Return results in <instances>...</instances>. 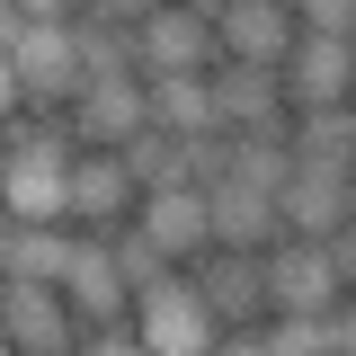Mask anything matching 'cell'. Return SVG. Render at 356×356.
<instances>
[{
  "mask_svg": "<svg viewBox=\"0 0 356 356\" xmlns=\"http://www.w3.org/2000/svg\"><path fill=\"white\" fill-rule=\"evenodd\" d=\"M152 125H170V134H205V125H222L214 72H161V81H152Z\"/></svg>",
  "mask_w": 356,
  "mask_h": 356,
  "instance_id": "18",
  "label": "cell"
},
{
  "mask_svg": "<svg viewBox=\"0 0 356 356\" xmlns=\"http://www.w3.org/2000/svg\"><path fill=\"white\" fill-rule=\"evenodd\" d=\"M0 54H9V81L27 89L36 107H72V98L89 89V63H81L72 18H27V9H9V18H0Z\"/></svg>",
  "mask_w": 356,
  "mask_h": 356,
  "instance_id": "2",
  "label": "cell"
},
{
  "mask_svg": "<svg viewBox=\"0 0 356 356\" xmlns=\"http://www.w3.org/2000/svg\"><path fill=\"white\" fill-rule=\"evenodd\" d=\"M303 27H330V36H356V0H294Z\"/></svg>",
  "mask_w": 356,
  "mask_h": 356,
  "instance_id": "23",
  "label": "cell"
},
{
  "mask_svg": "<svg viewBox=\"0 0 356 356\" xmlns=\"http://www.w3.org/2000/svg\"><path fill=\"white\" fill-rule=\"evenodd\" d=\"M214 107L232 134H294V98L276 63H214Z\"/></svg>",
  "mask_w": 356,
  "mask_h": 356,
  "instance_id": "8",
  "label": "cell"
},
{
  "mask_svg": "<svg viewBox=\"0 0 356 356\" xmlns=\"http://www.w3.org/2000/svg\"><path fill=\"white\" fill-rule=\"evenodd\" d=\"M330 259H339V276H348V294H356V222L330 232Z\"/></svg>",
  "mask_w": 356,
  "mask_h": 356,
  "instance_id": "24",
  "label": "cell"
},
{
  "mask_svg": "<svg viewBox=\"0 0 356 356\" xmlns=\"http://www.w3.org/2000/svg\"><path fill=\"white\" fill-rule=\"evenodd\" d=\"M89 9H107V18H125V27H143V18H152L161 0H89Z\"/></svg>",
  "mask_w": 356,
  "mask_h": 356,
  "instance_id": "25",
  "label": "cell"
},
{
  "mask_svg": "<svg viewBox=\"0 0 356 356\" xmlns=\"http://www.w3.org/2000/svg\"><path fill=\"white\" fill-rule=\"evenodd\" d=\"M72 250H81V241H72L63 222H9L0 267H9V276H44V285H63V276H72Z\"/></svg>",
  "mask_w": 356,
  "mask_h": 356,
  "instance_id": "17",
  "label": "cell"
},
{
  "mask_svg": "<svg viewBox=\"0 0 356 356\" xmlns=\"http://www.w3.org/2000/svg\"><path fill=\"white\" fill-rule=\"evenodd\" d=\"M134 214L152 222V241H161V250H170L178 267H196L205 250H214V196H205L196 178H178V187H152V196H143Z\"/></svg>",
  "mask_w": 356,
  "mask_h": 356,
  "instance_id": "11",
  "label": "cell"
},
{
  "mask_svg": "<svg viewBox=\"0 0 356 356\" xmlns=\"http://www.w3.org/2000/svg\"><path fill=\"white\" fill-rule=\"evenodd\" d=\"M294 152L330 161V170H356V107H294Z\"/></svg>",
  "mask_w": 356,
  "mask_h": 356,
  "instance_id": "19",
  "label": "cell"
},
{
  "mask_svg": "<svg viewBox=\"0 0 356 356\" xmlns=\"http://www.w3.org/2000/svg\"><path fill=\"white\" fill-rule=\"evenodd\" d=\"M267 294H276V312H339L348 303V276L330 259V241L285 232V241L267 250Z\"/></svg>",
  "mask_w": 356,
  "mask_h": 356,
  "instance_id": "4",
  "label": "cell"
},
{
  "mask_svg": "<svg viewBox=\"0 0 356 356\" xmlns=\"http://www.w3.org/2000/svg\"><path fill=\"white\" fill-rule=\"evenodd\" d=\"M134 205H143V178L125 170V152H98V143H81V161H72V222H125Z\"/></svg>",
  "mask_w": 356,
  "mask_h": 356,
  "instance_id": "13",
  "label": "cell"
},
{
  "mask_svg": "<svg viewBox=\"0 0 356 356\" xmlns=\"http://www.w3.org/2000/svg\"><path fill=\"white\" fill-rule=\"evenodd\" d=\"M205 196H214V241H232V250H276V241L294 232V222H285V196H267L250 178H214Z\"/></svg>",
  "mask_w": 356,
  "mask_h": 356,
  "instance_id": "14",
  "label": "cell"
},
{
  "mask_svg": "<svg viewBox=\"0 0 356 356\" xmlns=\"http://www.w3.org/2000/svg\"><path fill=\"white\" fill-rule=\"evenodd\" d=\"M107 241H116V267H125V285L134 294H143V285H161V276H170V250H161V241H152V222L134 214V222H107Z\"/></svg>",
  "mask_w": 356,
  "mask_h": 356,
  "instance_id": "21",
  "label": "cell"
},
{
  "mask_svg": "<svg viewBox=\"0 0 356 356\" xmlns=\"http://www.w3.org/2000/svg\"><path fill=\"white\" fill-rule=\"evenodd\" d=\"M125 170L143 178V196H152V187H178V178H187V143H178L170 125H143L125 143Z\"/></svg>",
  "mask_w": 356,
  "mask_h": 356,
  "instance_id": "20",
  "label": "cell"
},
{
  "mask_svg": "<svg viewBox=\"0 0 356 356\" xmlns=\"http://www.w3.org/2000/svg\"><path fill=\"white\" fill-rule=\"evenodd\" d=\"M196 285L214 294L222 330H232V321H267V312H276V294H267V250H232V241H214V250L196 259Z\"/></svg>",
  "mask_w": 356,
  "mask_h": 356,
  "instance_id": "10",
  "label": "cell"
},
{
  "mask_svg": "<svg viewBox=\"0 0 356 356\" xmlns=\"http://www.w3.org/2000/svg\"><path fill=\"white\" fill-rule=\"evenodd\" d=\"M72 125H81V143H98V152H125L134 134L152 125V81H143V72L89 81L81 98H72Z\"/></svg>",
  "mask_w": 356,
  "mask_h": 356,
  "instance_id": "9",
  "label": "cell"
},
{
  "mask_svg": "<svg viewBox=\"0 0 356 356\" xmlns=\"http://www.w3.org/2000/svg\"><path fill=\"white\" fill-rule=\"evenodd\" d=\"M214 63H222V27L205 9L161 0V9L143 18V81H161V72H214Z\"/></svg>",
  "mask_w": 356,
  "mask_h": 356,
  "instance_id": "7",
  "label": "cell"
},
{
  "mask_svg": "<svg viewBox=\"0 0 356 356\" xmlns=\"http://www.w3.org/2000/svg\"><path fill=\"white\" fill-rule=\"evenodd\" d=\"M63 294H72V312H81V321H116V312H134V285H125V267H116V241H107L98 222L81 232V250H72Z\"/></svg>",
  "mask_w": 356,
  "mask_h": 356,
  "instance_id": "15",
  "label": "cell"
},
{
  "mask_svg": "<svg viewBox=\"0 0 356 356\" xmlns=\"http://www.w3.org/2000/svg\"><path fill=\"white\" fill-rule=\"evenodd\" d=\"M81 125H9V170H0V196H9V222H72V152Z\"/></svg>",
  "mask_w": 356,
  "mask_h": 356,
  "instance_id": "1",
  "label": "cell"
},
{
  "mask_svg": "<svg viewBox=\"0 0 356 356\" xmlns=\"http://www.w3.org/2000/svg\"><path fill=\"white\" fill-rule=\"evenodd\" d=\"M276 72H285V98H294V107H348V98H356V36L303 27Z\"/></svg>",
  "mask_w": 356,
  "mask_h": 356,
  "instance_id": "6",
  "label": "cell"
},
{
  "mask_svg": "<svg viewBox=\"0 0 356 356\" xmlns=\"http://www.w3.org/2000/svg\"><path fill=\"white\" fill-rule=\"evenodd\" d=\"M348 222H356V178H348Z\"/></svg>",
  "mask_w": 356,
  "mask_h": 356,
  "instance_id": "28",
  "label": "cell"
},
{
  "mask_svg": "<svg viewBox=\"0 0 356 356\" xmlns=\"http://www.w3.org/2000/svg\"><path fill=\"white\" fill-rule=\"evenodd\" d=\"M187 9H205V18H222V0H187Z\"/></svg>",
  "mask_w": 356,
  "mask_h": 356,
  "instance_id": "27",
  "label": "cell"
},
{
  "mask_svg": "<svg viewBox=\"0 0 356 356\" xmlns=\"http://www.w3.org/2000/svg\"><path fill=\"white\" fill-rule=\"evenodd\" d=\"M348 178H356V170L303 161V170H294V187H285V222H294V232H312V241H330V232L348 222Z\"/></svg>",
  "mask_w": 356,
  "mask_h": 356,
  "instance_id": "16",
  "label": "cell"
},
{
  "mask_svg": "<svg viewBox=\"0 0 356 356\" xmlns=\"http://www.w3.org/2000/svg\"><path fill=\"white\" fill-rule=\"evenodd\" d=\"M9 9H27V18H81L89 0H9Z\"/></svg>",
  "mask_w": 356,
  "mask_h": 356,
  "instance_id": "26",
  "label": "cell"
},
{
  "mask_svg": "<svg viewBox=\"0 0 356 356\" xmlns=\"http://www.w3.org/2000/svg\"><path fill=\"white\" fill-rule=\"evenodd\" d=\"M0 321H9V348H27V356H63V348H81V339H89L81 312H72V294L44 285V276H9Z\"/></svg>",
  "mask_w": 356,
  "mask_h": 356,
  "instance_id": "5",
  "label": "cell"
},
{
  "mask_svg": "<svg viewBox=\"0 0 356 356\" xmlns=\"http://www.w3.org/2000/svg\"><path fill=\"white\" fill-rule=\"evenodd\" d=\"M178 143H187V178H196V187H214V178H232V152H241V134H232V125L178 134Z\"/></svg>",
  "mask_w": 356,
  "mask_h": 356,
  "instance_id": "22",
  "label": "cell"
},
{
  "mask_svg": "<svg viewBox=\"0 0 356 356\" xmlns=\"http://www.w3.org/2000/svg\"><path fill=\"white\" fill-rule=\"evenodd\" d=\"M134 321H143V348L152 356H214L222 348V312L196 285V267H170L161 285H143L134 294Z\"/></svg>",
  "mask_w": 356,
  "mask_h": 356,
  "instance_id": "3",
  "label": "cell"
},
{
  "mask_svg": "<svg viewBox=\"0 0 356 356\" xmlns=\"http://www.w3.org/2000/svg\"><path fill=\"white\" fill-rule=\"evenodd\" d=\"M214 27H222V63H285L303 36L294 0H222Z\"/></svg>",
  "mask_w": 356,
  "mask_h": 356,
  "instance_id": "12",
  "label": "cell"
},
{
  "mask_svg": "<svg viewBox=\"0 0 356 356\" xmlns=\"http://www.w3.org/2000/svg\"><path fill=\"white\" fill-rule=\"evenodd\" d=\"M348 107H356V98H348Z\"/></svg>",
  "mask_w": 356,
  "mask_h": 356,
  "instance_id": "29",
  "label": "cell"
}]
</instances>
